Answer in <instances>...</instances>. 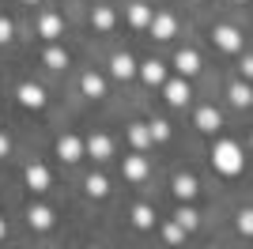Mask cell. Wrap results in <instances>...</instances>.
<instances>
[{
	"instance_id": "6da1fadb",
	"label": "cell",
	"mask_w": 253,
	"mask_h": 249,
	"mask_svg": "<svg viewBox=\"0 0 253 249\" xmlns=\"http://www.w3.org/2000/svg\"><path fill=\"white\" fill-rule=\"evenodd\" d=\"M211 163H215V170L227 174V177L242 174V147L234 144V140H219L215 151H211Z\"/></svg>"
},
{
	"instance_id": "7a4b0ae2",
	"label": "cell",
	"mask_w": 253,
	"mask_h": 249,
	"mask_svg": "<svg viewBox=\"0 0 253 249\" xmlns=\"http://www.w3.org/2000/svg\"><path fill=\"white\" fill-rule=\"evenodd\" d=\"M84 155H91V159H110V155H114V140H110V136H102V132L87 136V140H84Z\"/></svg>"
},
{
	"instance_id": "3957f363",
	"label": "cell",
	"mask_w": 253,
	"mask_h": 249,
	"mask_svg": "<svg viewBox=\"0 0 253 249\" xmlns=\"http://www.w3.org/2000/svg\"><path fill=\"white\" fill-rule=\"evenodd\" d=\"M163 94H167L170 106H185L193 91H189V83H185V76H181V80H167L163 83Z\"/></svg>"
},
{
	"instance_id": "277c9868",
	"label": "cell",
	"mask_w": 253,
	"mask_h": 249,
	"mask_svg": "<svg viewBox=\"0 0 253 249\" xmlns=\"http://www.w3.org/2000/svg\"><path fill=\"white\" fill-rule=\"evenodd\" d=\"M211 38H215V45H219L223 53H238V49H242V34L234 31V27H215Z\"/></svg>"
},
{
	"instance_id": "5b68a950",
	"label": "cell",
	"mask_w": 253,
	"mask_h": 249,
	"mask_svg": "<svg viewBox=\"0 0 253 249\" xmlns=\"http://www.w3.org/2000/svg\"><path fill=\"white\" fill-rule=\"evenodd\" d=\"M136 72H140V80L148 83V87H163V83H167L163 61H144V64H136Z\"/></svg>"
},
{
	"instance_id": "8992f818",
	"label": "cell",
	"mask_w": 253,
	"mask_h": 249,
	"mask_svg": "<svg viewBox=\"0 0 253 249\" xmlns=\"http://www.w3.org/2000/svg\"><path fill=\"white\" fill-rule=\"evenodd\" d=\"M57 155H61L64 163L84 159V140H80V136H61V140H57Z\"/></svg>"
},
{
	"instance_id": "52a82bcc",
	"label": "cell",
	"mask_w": 253,
	"mask_h": 249,
	"mask_svg": "<svg viewBox=\"0 0 253 249\" xmlns=\"http://www.w3.org/2000/svg\"><path fill=\"white\" fill-rule=\"evenodd\" d=\"M19 102L27 106V110H42L45 106V91L38 87V83H19Z\"/></svg>"
},
{
	"instance_id": "ba28073f",
	"label": "cell",
	"mask_w": 253,
	"mask_h": 249,
	"mask_svg": "<svg viewBox=\"0 0 253 249\" xmlns=\"http://www.w3.org/2000/svg\"><path fill=\"white\" fill-rule=\"evenodd\" d=\"M151 34H155L159 42H167V38H174V34H178V19H174V15H151Z\"/></svg>"
},
{
	"instance_id": "9c48e42d",
	"label": "cell",
	"mask_w": 253,
	"mask_h": 249,
	"mask_svg": "<svg viewBox=\"0 0 253 249\" xmlns=\"http://www.w3.org/2000/svg\"><path fill=\"white\" fill-rule=\"evenodd\" d=\"M114 23H117V15H114L110 4H98V8L91 11V27H95L98 34H110V31H114Z\"/></svg>"
},
{
	"instance_id": "30bf717a",
	"label": "cell",
	"mask_w": 253,
	"mask_h": 249,
	"mask_svg": "<svg viewBox=\"0 0 253 249\" xmlns=\"http://www.w3.org/2000/svg\"><path fill=\"white\" fill-rule=\"evenodd\" d=\"M110 76H114V80H132V76H136V61H132L128 53H117L114 61H110Z\"/></svg>"
},
{
	"instance_id": "8fae6325",
	"label": "cell",
	"mask_w": 253,
	"mask_h": 249,
	"mask_svg": "<svg viewBox=\"0 0 253 249\" xmlns=\"http://www.w3.org/2000/svg\"><path fill=\"white\" fill-rule=\"evenodd\" d=\"M27 185H31L34 193H45V189H49V170H45L42 163H31L27 166Z\"/></svg>"
},
{
	"instance_id": "7c38bea8",
	"label": "cell",
	"mask_w": 253,
	"mask_h": 249,
	"mask_svg": "<svg viewBox=\"0 0 253 249\" xmlns=\"http://www.w3.org/2000/svg\"><path fill=\"white\" fill-rule=\"evenodd\" d=\"M219 124H223V117H219L215 106H201V110H197V128H201V132H215Z\"/></svg>"
},
{
	"instance_id": "4fadbf2b",
	"label": "cell",
	"mask_w": 253,
	"mask_h": 249,
	"mask_svg": "<svg viewBox=\"0 0 253 249\" xmlns=\"http://www.w3.org/2000/svg\"><path fill=\"white\" fill-rule=\"evenodd\" d=\"M148 174H151V166H148L144 155H128L125 159V177H128V181H144Z\"/></svg>"
},
{
	"instance_id": "5bb4252c",
	"label": "cell",
	"mask_w": 253,
	"mask_h": 249,
	"mask_svg": "<svg viewBox=\"0 0 253 249\" xmlns=\"http://www.w3.org/2000/svg\"><path fill=\"white\" fill-rule=\"evenodd\" d=\"M174 68H178L181 76H197L201 72V57H197L193 49H181L178 57H174Z\"/></svg>"
},
{
	"instance_id": "9a60e30c",
	"label": "cell",
	"mask_w": 253,
	"mask_h": 249,
	"mask_svg": "<svg viewBox=\"0 0 253 249\" xmlns=\"http://www.w3.org/2000/svg\"><path fill=\"white\" fill-rule=\"evenodd\" d=\"M61 31H64V23H61V15H42V23H38V34H42L45 42H57L61 38Z\"/></svg>"
},
{
	"instance_id": "2e32d148",
	"label": "cell",
	"mask_w": 253,
	"mask_h": 249,
	"mask_svg": "<svg viewBox=\"0 0 253 249\" xmlns=\"http://www.w3.org/2000/svg\"><path fill=\"white\" fill-rule=\"evenodd\" d=\"M27 223H31L34 230H49V227H53V211H49L45 204H34L31 211H27Z\"/></svg>"
},
{
	"instance_id": "e0dca14e",
	"label": "cell",
	"mask_w": 253,
	"mask_h": 249,
	"mask_svg": "<svg viewBox=\"0 0 253 249\" xmlns=\"http://www.w3.org/2000/svg\"><path fill=\"white\" fill-rule=\"evenodd\" d=\"M80 87H84V94H91V98H102V94H106V83H102V76H98V72H84Z\"/></svg>"
},
{
	"instance_id": "ac0fdd59",
	"label": "cell",
	"mask_w": 253,
	"mask_h": 249,
	"mask_svg": "<svg viewBox=\"0 0 253 249\" xmlns=\"http://www.w3.org/2000/svg\"><path fill=\"white\" fill-rule=\"evenodd\" d=\"M128 23H132L136 31H144V27L151 23V8H148V4H140V0H136V4H128Z\"/></svg>"
},
{
	"instance_id": "d6986e66",
	"label": "cell",
	"mask_w": 253,
	"mask_h": 249,
	"mask_svg": "<svg viewBox=\"0 0 253 249\" xmlns=\"http://www.w3.org/2000/svg\"><path fill=\"white\" fill-rule=\"evenodd\" d=\"M174 197L178 200H193L197 197V177H189V174L174 177Z\"/></svg>"
},
{
	"instance_id": "ffe728a7",
	"label": "cell",
	"mask_w": 253,
	"mask_h": 249,
	"mask_svg": "<svg viewBox=\"0 0 253 249\" xmlns=\"http://www.w3.org/2000/svg\"><path fill=\"white\" fill-rule=\"evenodd\" d=\"M128 140H132V147H136V151L151 147V132H148V124H132V128H128Z\"/></svg>"
},
{
	"instance_id": "44dd1931",
	"label": "cell",
	"mask_w": 253,
	"mask_h": 249,
	"mask_svg": "<svg viewBox=\"0 0 253 249\" xmlns=\"http://www.w3.org/2000/svg\"><path fill=\"white\" fill-rule=\"evenodd\" d=\"M174 223H178V227L185 230V234H189V230H197V223H201V219H197V211H193V208H178Z\"/></svg>"
},
{
	"instance_id": "7402d4cb",
	"label": "cell",
	"mask_w": 253,
	"mask_h": 249,
	"mask_svg": "<svg viewBox=\"0 0 253 249\" xmlns=\"http://www.w3.org/2000/svg\"><path fill=\"white\" fill-rule=\"evenodd\" d=\"M231 102L238 106V110H246V106L253 102V94H250V83H234V87H231Z\"/></svg>"
},
{
	"instance_id": "603a6c76",
	"label": "cell",
	"mask_w": 253,
	"mask_h": 249,
	"mask_svg": "<svg viewBox=\"0 0 253 249\" xmlns=\"http://www.w3.org/2000/svg\"><path fill=\"white\" fill-rule=\"evenodd\" d=\"M132 223H136L140 230H148L151 223H155V211H151L148 204H136V208H132Z\"/></svg>"
},
{
	"instance_id": "cb8c5ba5",
	"label": "cell",
	"mask_w": 253,
	"mask_h": 249,
	"mask_svg": "<svg viewBox=\"0 0 253 249\" xmlns=\"http://www.w3.org/2000/svg\"><path fill=\"white\" fill-rule=\"evenodd\" d=\"M110 193V181H106L102 174H91L87 177V197H106Z\"/></svg>"
},
{
	"instance_id": "d4e9b609",
	"label": "cell",
	"mask_w": 253,
	"mask_h": 249,
	"mask_svg": "<svg viewBox=\"0 0 253 249\" xmlns=\"http://www.w3.org/2000/svg\"><path fill=\"white\" fill-rule=\"evenodd\" d=\"M64 64H68V53L49 45V49H45V68H64Z\"/></svg>"
},
{
	"instance_id": "484cf974",
	"label": "cell",
	"mask_w": 253,
	"mask_h": 249,
	"mask_svg": "<svg viewBox=\"0 0 253 249\" xmlns=\"http://www.w3.org/2000/svg\"><path fill=\"white\" fill-rule=\"evenodd\" d=\"M148 132H151V140H170V121H151Z\"/></svg>"
},
{
	"instance_id": "4316f807",
	"label": "cell",
	"mask_w": 253,
	"mask_h": 249,
	"mask_svg": "<svg viewBox=\"0 0 253 249\" xmlns=\"http://www.w3.org/2000/svg\"><path fill=\"white\" fill-rule=\"evenodd\" d=\"M163 238H167V242H170V246H181V242H185V230H181V227H178V223H170V227H167V230H163Z\"/></svg>"
},
{
	"instance_id": "83f0119b",
	"label": "cell",
	"mask_w": 253,
	"mask_h": 249,
	"mask_svg": "<svg viewBox=\"0 0 253 249\" xmlns=\"http://www.w3.org/2000/svg\"><path fill=\"white\" fill-rule=\"evenodd\" d=\"M253 211H242V215H238V230H242V234H253Z\"/></svg>"
},
{
	"instance_id": "f1b7e54d",
	"label": "cell",
	"mask_w": 253,
	"mask_h": 249,
	"mask_svg": "<svg viewBox=\"0 0 253 249\" xmlns=\"http://www.w3.org/2000/svg\"><path fill=\"white\" fill-rule=\"evenodd\" d=\"M4 42H11V19L0 15V45H4Z\"/></svg>"
},
{
	"instance_id": "f546056e",
	"label": "cell",
	"mask_w": 253,
	"mask_h": 249,
	"mask_svg": "<svg viewBox=\"0 0 253 249\" xmlns=\"http://www.w3.org/2000/svg\"><path fill=\"white\" fill-rule=\"evenodd\" d=\"M8 151H11V144H8V136H4V132H0V159H4V155H8Z\"/></svg>"
},
{
	"instance_id": "4dcf8cb0",
	"label": "cell",
	"mask_w": 253,
	"mask_h": 249,
	"mask_svg": "<svg viewBox=\"0 0 253 249\" xmlns=\"http://www.w3.org/2000/svg\"><path fill=\"white\" fill-rule=\"evenodd\" d=\"M4 234H8V223H4V219H0V238H4Z\"/></svg>"
},
{
	"instance_id": "1f68e13d",
	"label": "cell",
	"mask_w": 253,
	"mask_h": 249,
	"mask_svg": "<svg viewBox=\"0 0 253 249\" xmlns=\"http://www.w3.org/2000/svg\"><path fill=\"white\" fill-rule=\"evenodd\" d=\"M27 4H38V0H27Z\"/></svg>"
}]
</instances>
